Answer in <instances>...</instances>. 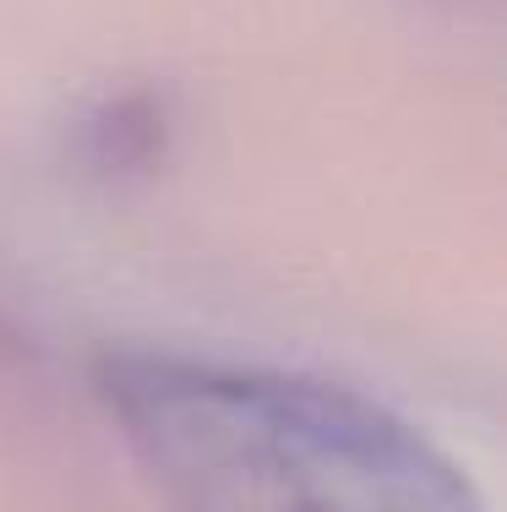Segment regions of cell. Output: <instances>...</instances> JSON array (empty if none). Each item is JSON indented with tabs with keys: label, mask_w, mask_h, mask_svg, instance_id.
<instances>
[{
	"label": "cell",
	"mask_w": 507,
	"mask_h": 512,
	"mask_svg": "<svg viewBox=\"0 0 507 512\" xmlns=\"http://www.w3.org/2000/svg\"><path fill=\"white\" fill-rule=\"evenodd\" d=\"M93 398L159 512H491L426 425L317 371L104 344Z\"/></svg>",
	"instance_id": "1"
},
{
	"label": "cell",
	"mask_w": 507,
	"mask_h": 512,
	"mask_svg": "<svg viewBox=\"0 0 507 512\" xmlns=\"http://www.w3.org/2000/svg\"><path fill=\"white\" fill-rule=\"evenodd\" d=\"M164 148H169V104L148 88L104 93L77 120V158L104 180L148 175L153 164H164Z\"/></svg>",
	"instance_id": "2"
}]
</instances>
